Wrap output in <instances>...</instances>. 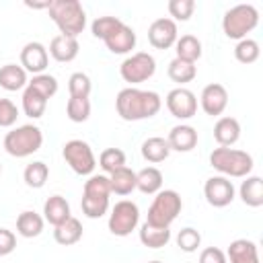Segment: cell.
Segmentation results:
<instances>
[{
    "instance_id": "cell-1",
    "label": "cell",
    "mask_w": 263,
    "mask_h": 263,
    "mask_svg": "<svg viewBox=\"0 0 263 263\" xmlns=\"http://www.w3.org/2000/svg\"><path fill=\"white\" fill-rule=\"evenodd\" d=\"M162 107V99L154 90H142L136 86L121 88L115 99L117 115L125 121H142L154 117Z\"/></svg>"
},
{
    "instance_id": "cell-2",
    "label": "cell",
    "mask_w": 263,
    "mask_h": 263,
    "mask_svg": "<svg viewBox=\"0 0 263 263\" xmlns=\"http://www.w3.org/2000/svg\"><path fill=\"white\" fill-rule=\"evenodd\" d=\"M47 12L58 25L60 35L76 39L86 27V12L78 0H51Z\"/></svg>"
},
{
    "instance_id": "cell-3",
    "label": "cell",
    "mask_w": 263,
    "mask_h": 263,
    "mask_svg": "<svg viewBox=\"0 0 263 263\" xmlns=\"http://www.w3.org/2000/svg\"><path fill=\"white\" fill-rule=\"evenodd\" d=\"M109 195H111L109 177L90 175L88 181H84V189H82V201H80L82 214L90 220L105 216L109 210Z\"/></svg>"
},
{
    "instance_id": "cell-4",
    "label": "cell",
    "mask_w": 263,
    "mask_h": 263,
    "mask_svg": "<svg viewBox=\"0 0 263 263\" xmlns=\"http://www.w3.org/2000/svg\"><path fill=\"white\" fill-rule=\"evenodd\" d=\"M210 164L222 177L242 179V177H249V173L253 171V156L245 150L220 146L210 154Z\"/></svg>"
},
{
    "instance_id": "cell-5",
    "label": "cell",
    "mask_w": 263,
    "mask_h": 263,
    "mask_svg": "<svg viewBox=\"0 0 263 263\" xmlns=\"http://www.w3.org/2000/svg\"><path fill=\"white\" fill-rule=\"evenodd\" d=\"M183 210V199L175 189H160L154 197V201L148 208V218L146 224L158 226V228H168L177 216Z\"/></svg>"
},
{
    "instance_id": "cell-6",
    "label": "cell",
    "mask_w": 263,
    "mask_h": 263,
    "mask_svg": "<svg viewBox=\"0 0 263 263\" xmlns=\"http://www.w3.org/2000/svg\"><path fill=\"white\" fill-rule=\"evenodd\" d=\"M43 144V134L37 125L27 123L10 129L4 136V150L14 158H27L35 154Z\"/></svg>"
},
{
    "instance_id": "cell-7",
    "label": "cell",
    "mask_w": 263,
    "mask_h": 263,
    "mask_svg": "<svg viewBox=\"0 0 263 263\" xmlns=\"http://www.w3.org/2000/svg\"><path fill=\"white\" fill-rule=\"evenodd\" d=\"M259 25V10L253 4H236L224 12L222 29L228 39H245Z\"/></svg>"
},
{
    "instance_id": "cell-8",
    "label": "cell",
    "mask_w": 263,
    "mask_h": 263,
    "mask_svg": "<svg viewBox=\"0 0 263 263\" xmlns=\"http://www.w3.org/2000/svg\"><path fill=\"white\" fill-rule=\"evenodd\" d=\"M140 222V208L138 203L129 201V199H121L111 208L109 214V232L115 236H127L132 234V230H136Z\"/></svg>"
},
{
    "instance_id": "cell-9",
    "label": "cell",
    "mask_w": 263,
    "mask_h": 263,
    "mask_svg": "<svg viewBox=\"0 0 263 263\" xmlns=\"http://www.w3.org/2000/svg\"><path fill=\"white\" fill-rule=\"evenodd\" d=\"M62 154H64V160L70 164V168L76 175H80V177L92 175V171L97 166V158H95L92 148L84 140H70V142H66Z\"/></svg>"
},
{
    "instance_id": "cell-10",
    "label": "cell",
    "mask_w": 263,
    "mask_h": 263,
    "mask_svg": "<svg viewBox=\"0 0 263 263\" xmlns=\"http://www.w3.org/2000/svg\"><path fill=\"white\" fill-rule=\"evenodd\" d=\"M156 72V60L146 53V51H138L132 53L129 58H125L119 66V74L125 82L129 84H140L148 78H152Z\"/></svg>"
},
{
    "instance_id": "cell-11",
    "label": "cell",
    "mask_w": 263,
    "mask_h": 263,
    "mask_svg": "<svg viewBox=\"0 0 263 263\" xmlns=\"http://www.w3.org/2000/svg\"><path fill=\"white\" fill-rule=\"evenodd\" d=\"M164 103H166L168 113L173 117H177V119H191L197 113V99H195V95L189 88H183V86L173 88L166 95Z\"/></svg>"
},
{
    "instance_id": "cell-12",
    "label": "cell",
    "mask_w": 263,
    "mask_h": 263,
    "mask_svg": "<svg viewBox=\"0 0 263 263\" xmlns=\"http://www.w3.org/2000/svg\"><path fill=\"white\" fill-rule=\"evenodd\" d=\"M203 195H205V201L210 205H214V208H226L234 199V185H232V181L228 177L216 175V177H210L205 181Z\"/></svg>"
},
{
    "instance_id": "cell-13",
    "label": "cell",
    "mask_w": 263,
    "mask_h": 263,
    "mask_svg": "<svg viewBox=\"0 0 263 263\" xmlns=\"http://www.w3.org/2000/svg\"><path fill=\"white\" fill-rule=\"evenodd\" d=\"M177 39H179V31L173 18L162 16V18H156L148 27V41L156 49H168L177 43Z\"/></svg>"
},
{
    "instance_id": "cell-14",
    "label": "cell",
    "mask_w": 263,
    "mask_h": 263,
    "mask_svg": "<svg viewBox=\"0 0 263 263\" xmlns=\"http://www.w3.org/2000/svg\"><path fill=\"white\" fill-rule=\"evenodd\" d=\"M49 62V53L45 49L43 43L39 41H29L23 49H21V66L25 72H31L33 76L43 74Z\"/></svg>"
},
{
    "instance_id": "cell-15",
    "label": "cell",
    "mask_w": 263,
    "mask_h": 263,
    "mask_svg": "<svg viewBox=\"0 0 263 263\" xmlns=\"http://www.w3.org/2000/svg\"><path fill=\"white\" fill-rule=\"evenodd\" d=\"M199 105H201L205 115L218 117V115L224 113V109L228 105V90L222 84L212 82V84L203 86V90L199 95Z\"/></svg>"
},
{
    "instance_id": "cell-16",
    "label": "cell",
    "mask_w": 263,
    "mask_h": 263,
    "mask_svg": "<svg viewBox=\"0 0 263 263\" xmlns=\"http://www.w3.org/2000/svg\"><path fill=\"white\" fill-rule=\"evenodd\" d=\"M168 148L171 150H177V152H191L195 146H197V129L193 125H187V123H181V125H175L171 132H168Z\"/></svg>"
},
{
    "instance_id": "cell-17",
    "label": "cell",
    "mask_w": 263,
    "mask_h": 263,
    "mask_svg": "<svg viewBox=\"0 0 263 263\" xmlns=\"http://www.w3.org/2000/svg\"><path fill=\"white\" fill-rule=\"evenodd\" d=\"M105 45L111 53H129L136 47V33L132 27H127L125 23H121L107 39Z\"/></svg>"
},
{
    "instance_id": "cell-18",
    "label": "cell",
    "mask_w": 263,
    "mask_h": 263,
    "mask_svg": "<svg viewBox=\"0 0 263 263\" xmlns=\"http://www.w3.org/2000/svg\"><path fill=\"white\" fill-rule=\"evenodd\" d=\"M80 51V45H78V39L74 37H66V35H55L49 43V55L55 60V62H72L76 60Z\"/></svg>"
},
{
    "instance_id": "cell-19",
    "label": "cell",
    "mask_w": 263,
    "mask_h": 263,
    "mask_svg": "<svg viewBox=\"0 0 263 263\" xmlns=\"http://www.w3.org/2000/svg\"><path fill=\"white\" fill-rule=\"evenodd\" d=\"M226 259H230V263H259V249L253 240L236 238L230 242Z\"/></svg>"
},
{
    "instance_id": "cell-20",
    "label": "cell",
    "mask_w": 263,
    "mask_h": 263,
    "mask_svg": "<svg viewBox=\"0 0 263 263\" xmlns=\"http://www.w3.org/2000/svg\"><path fill=\"white\" fill-rule=\"evenodd\" d=\"M70 203L62 195H51L43 203V220L49 222L51 226H60L70 218Z\"/></svg>"
},
{
    "instance_id": "cell-21",
    "label": "cell",
    "mask_w": 263,
    "mask_h": 263,
    "mask_svg": "<svg viewBox=\"0 0 263 263\" xmlns=\"http://www.w3.org/2000/svg\"><path fill=\"white\" fill-rule=\"evenodd\" d=\"M214 138L220 146L224 148H230L232 144L238 142L240 138V123L234 119V117H220L214 125Z\"/></svg>"
},
{
    "instance_id": "cell-22",
    "label": "cell",
    "mask_w": 263,
    "mask_h": 263,
    "mask_svg": "<svg viewBox=\"0 0 263 263\" xmlns=\"http://www.w3.org/2000/svg\"><path fill=\"white\" fill-rule=\"evenodd\" d=\"M238 193H240L242 203H247L249 208H261L263 205V181H261V177H257V175L245 177Z\"/></svg>"
},
{
    "instance_id": "cell-23",
    "label": "cell",
    "mask_w": 263,
    "mask_h": 263,
    "mask_svg": "<svg viewBox=\"0 0 263 263\" xmlns=\"http://www.w3.org/2000/svg\"><path fill=\"white\" fill-rule=\"evenodd\" d=\"M43 226H45L43 216H39L37 212H31V210L21 212L18 218H16V232L23 238H35V236H39L43 232Z\"/></svg>"
},
{
    "instance_id": "cell-24",
    "label": "cell",
    "mask_w": 263,
    "mask_h": 263,
    "mask_svg": "<svg viewBox=\"0 0 263 263\" xmlns=\"http://www.w3.org/2000/svg\"><path fill=\"white\" fill-rule=\"evenodd\" d=\"M53 238L58 245H64V247H70V245H76L80 238H82V224L78 218L70 216L66 222H62L60 226H53Z\"/></svg>"
},
{
    "instance_id": "cell-25",
    "label": "cell",
    "mask_w": 263,
    "mask_h": 263,
    "mask_svg": "<svg viewBox=\"0 0 263 263\" xmlns=\"http://www.w3.org/2000/svg\"><path fill=\"white\" fill-rule=\"evenodd\" d=\"M136 189L144 195H156L162 189V173L156 166H146L136 173Z\"/></svg>"
},
{
    "instance_id": "cell-26",
    "label": "cell",
    "mask_w": 263,
    "mask_h": 263,
    "mask_svg": "<svg viewBox=\"0 0 263 263\" xmlns=\"http://www.w3.org/2000/svg\"><path fill=\"white\" fill-rule=\"evenodd\" d=\"M0 86L8 92L21 90L27 86V72L23 70V66L16 64H6L0 68Z\"/></svg>"
},
{
    "instance_id": "cell-27",
    "label": "cell",
    "mask_w": 263,
    "mask_h": 263,
    "mask_svg": "<svg viewBox=\"0 0 263 263\" xmlns=\"http://www.w3.org/2000/svg\"><path fill=\"white\" fill-rule=\"evenodd\" d=\"M168 154H171L168 142L164 138H160V136H152V138L142 142V156H144V160H148L152 164L166 160Z\"/></svg>"
},
{
    "instance_id": "cell-28",
    "label": "cell",
    "mask_w": 263,
    "mask_h": 263,
    "mask_svg": "<svg viewBox=\"0 0 263 263\" xmlns=\"http://www.w3.org/2000/svg\"><path fill=\"white\" fill-rule=\"evenodd\" d=\"M109 187H111V193H115V195H129L136 189V173L127 166L111 173Z\"/></svg>"
},
{
    "instance_id": "cell-29",
    "label": "cell",
    "mask_w": 263,
    "mask_h": 263,
    "mask_svg": "<svg viewBox=\"0 0 263 263\" xmlns=\"http://www.w3.org/2000/svg\"><path fill=\"white\" fill-rule=\"evenodd\" d=\"M171 240V230L168 228H158V226H150V224H142L140 228V242L148 249H160L166 247Z\"/></svg>"
},
{
    "instance_id": "cell-30",
    "label": "cell",
    "mask_w": 263,
    "mask_h": 263,
    "mask_svg": "<svg viewBox=\"0 0 263 263\" xmlns=\"http://www.w3.org/2000/svg\"><path fill=\"white\" fill-rule=\"evenodd\" d=\"M175 51L179 60L195 64L201 58V41L195 35H181L175 43Z\"/></svg>"
},
{
    "instance_id": "cell-31",
    "label": "cell",
    "mask_w": 263,
    "mask_h": 263,
    "mask_svg": "<svg viewBox=\"0 0 263 263\" xmlns=\"http://www.w3.org/2000/svg\"><path fill=\"white\" fill-rule=\"evenodd\" d=\"M166 72H168V78H171L173 82H177V84H187V82H191V80L197 76L195 64L185 62V60H179V58L171 60Z\"/></svg>"
},
{
    "instance_id": "cell-32",
    "label": "cell",
    "mask_w": 263,
    "mask_h": 263,
    "mask_svg": "<svg viewBox=\"0 0 263 263\" xmlns=\"http://www.w3.org/2000/svg\"><path fill=\"white\" fill-rule=\"evenodd\" d=\"M45 107H47V99L41 97L31 86H25V90H23V111H25V115H29L33 119H39L45 113Z\"/></svg>"
},
{
    "instance_id": "cell-33",
    "label": "cell",
    "mask_w": 263,
    "mask_h": 263,
    "mask_svg": "<svg viewBox=\"0 0 263 263\" xmlns=\"http://www.w3.org/2000/svg\"><path fill=\"white\" fill-rule=\"evenodd\" d=\"M47 177H49V166L41 160H35L31 164L25 166V173H23V179L29 187L33 189H41L45 183H47Z\"/></svg>"
},
{
    "instance_id": "cell-34",
    "label": "cell",
    "mask_w": 263,
    "mask_h": 263,
    "mask_svg": "<svg viewBox=\"0 0 263 263\" xmlns=\"http://www.w3.org/2000/svg\"><path fill=\"white\" fill-rule=\"evenodd\" d=\"M99 164L107 175H111L125 166V152L119 148H105L99 156Z\"/></svg>"
},
{
    "instance_id": "cell-35",
    "label": "cell",
    "mask_w": 263,
    "mask_h": 263,
    "mask_svg": "<svg viewBox=\"0 0 263 263\" xmlns=\"http://www.w3.org/2000/svg\"><path fill=\"white\" fill-rule=\"evenodd\" d=\"M66 115L74 123L86 121L90 117V101L88 99H80V97H70L68 105H66Z\"/></svg>"
},
{
    "instance_id": "cell-36",
    "label": "cell",
    "mask_w": 263,
    "mask_h": 263,
    "mask_svg": "<svg viewBox=\"0 0 263 263\" xmlns=\"http://www.w3.org/2000/svg\"><path fill=\"white\" fill-rule=\"evenodd\" d=\"M259 53H261L259 43L255 39H249V37L240 39L236 43V47H234V58L240 64H253V62H257L259 60Z\"/></svg>"
},
{
    "instance_id": "cell-37",
    "label": "cell",
    "mask_w": 263,
    "mask_h": 263,
    "mask_svg": "<svg viewBox=\"0 0 263 263\" xmlns=\"http://www.w3.org/2000/svg\"><path fill=\"white\" fill-rule=\"evenodd\" d=\"M27 86H31L33 90H37L41 97H45V99H51L55 92H58V80H55V76H51V74H37V76H33L31 78V82H27Z\"/></svg>"
},
{
    "instance_id": "cell-38",
    "label": "cell",
    "mask_w": 263,
    "mask_h": 263,
    "mask_svg": "<svg viewBox=\"0 0 263 263\" xmlns=\"http://www.w3.org/2000/svg\"><path fill=\"white\" fill-rule=\"evenodd\" d=\"M121 23H123V21L117 18V16H97V18L92 21V25H90V31H92V35H95L97 39H103V41H105Z\"/></svg>"
},
{
    "instance_id": "cell-39",
    "label": "cell",
    "mask_w": 263,
    "mask_h": 263,
    "mask_svg": "<svg viewBox=\"0 0 263 263\" xmlns=\"http://www.w3.org/2000/svg\"><path fill=\"white\" fill-rule=\"evenodd\" d=\"M90 88H92V82H90V78H88L84 72H74V74L68 78V90H70V97L88 99Z\"/></svg>"
},
{
    "instance_id": "cell-40",
    "label": "cell",
    "mask_w": 263,
    "mask_h": 263,
    "mask_svg": "<svg viewBox=\"0 0 263 263\" xmlns=\"http://www.w3.org/2000/svg\"><path fill=\"white\" fill-rule=\"evenodd\" d=\"M199 245H201V234H199L195 228L187 226V228L179 230V234H177V247H179L181 251L193 253V251H197Z\"/></svg>"
},
{
    "instance_id": "cell-41",
    "label": "cell",
    "mask_w": 263,
    "mask_h": 263,
    "mask_svg": "<svg viewBox=\"0 0 263 263\" xmlns=\"http://www.w3.org/2000/svg\"><path fill=\"white\" fill-rule=\"evenodd\" d=\"M166 8H168V14L175 21H189L193 16L195 2L193 0H168Z\"/></svg>"
},
{
    "instance_id": "cell-42",
    "label": "cell",
    "mask_w": 263,
    "mask_h": 263,
    "mask_svg": "<svg viewBox=\"0 0 263 263\" xmlns=\"http://www.w3.org/2000/svg\"><path fill=\"white\" fill-rule=\"evenodd\" d=\"M18 107L10 99H0V127H10L16 123Z\"/></svg>"
},
{
    "instance_id": "cell-43",
    "label": "cell",
    "mask_w": 263,
    "mask_h": 263,
    "mask_svg": "<svg viewBox=\"0 0 263 263\" xmlns=\"http://www.w3.org/2000/svg\"><path fill=\"white\" fill-rule=\"evenodd\" d=\"M16 249V236L8 228H0V257L10 255Z\"/></svg>"
},
{
    "instance_id": "cell-44",
    "label": "cell",
    "mask_w": 263,
    "mask_h": 263,
    "mask_svg": "<svg viewBox=\"0 0 263 263\" xmlns=\"http://www.w3.org/2000/svg\"><path fill=\"white\" fill-rule=\"evenodd\" d=\"M199 263H228L226 253L218 247H208L199 253Z\"/></svg>"
},
{
    "instance_id": "cell-45",
    "label": "cell",
    "mask_w": 263,
    "mask_h": 263,
    "mask_svg": "<svg viewBox=\"0 0 263 263\" xmlns=\"http://www.w3.org/2000/svg\"><path fill=\"white\" fill-rule=\"evenodd\" d=\"M148 263H162V261H148Z\"/></svg>"
},
{
    "instance_id": "cell-46",
    "label": "cell",
    "mask_w": 263,
    "mask_h": 263,
    "mask_svg": "<svg viewBox=\"0 0 263 263\" xmlns=\"http://www.w3.org/2000/svg\"><path fill=\"white\" fill-rule=\"evenodd\" d=\"M0 173H2V164H0Z\"/></svg>"
}]
</instances>
